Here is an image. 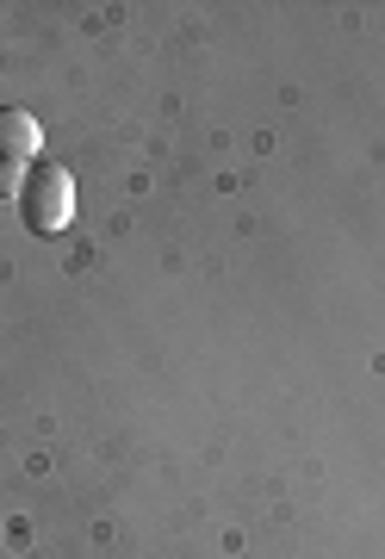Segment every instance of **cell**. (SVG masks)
<instances>
[{"instance_id": "6da1fadb", "label": "cell", "mask_w": 385, "mask_h": 559, "mask_svg": "<svg viewBox=\"0 0 385 559\" xmlns=\"http://www.w3.org/2000/svg\"><path fill=\"white\" fill-rule=\"evenodd\" d=\"M20 212H25V230H32V237H57L62 224L75 218V180H69L62 162H32V168H25Z\"/></svg>"}, {"instance_id": "7a4b0ae2", "label": "cell", "mask_w": 385, "mask_h": 559, "mask_svg": "<svg viewBox=\"0 0 385 559\" xmlns=\"http://www.w3.org/2000/svg\"><path fill=\"white\" fill-rule=\"evenodd\" d=\"M38 150H44L38 119H32L25 106H0V162L20 168V162H38Z\"/></svg>"}, {"instance_id": "3957f363", "label": "cell", "mask_w": 385, "mask_h": 559, "mask_svg": "<svg viewBox=\"0 0 385 559\" xmlns=\"http://www.w3.org/2000/svg\"><path fill=\"white\" fill-rule=\"evenodd\" d=\"M25 180H20V168H7V162H0V200H7V193H20Z\"/></svg>"}]
</instances>
